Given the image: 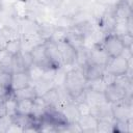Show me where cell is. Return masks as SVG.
<instances>
[{
	"instance_id": "cell-24",
	"label": "cell",
	"mask_w": 133,
	"mask_h": 133,
	"mask_svg": "<svg viewBox=\"0 0 133 133\" xmlns=\"http://www.w3.org/2000/svg\"><path fill=\"white\" fill-rule=\"evenodd\" d=\"M4 104H5V109H6V114L8 115H15L17 112V99L14 97L12 91L11 94L4 100Z\"/></svg>"
},
{
	"instance_id": "cell-13",
	"label": "cell",
	"mask_w": 133,
	"mask_h": 133,
	"mask_svg": "<svg viewBox=\"0 0 133 133\" xmlns=\"http://www.w3.org/2000/svg\"><path fill=\"white\" fill-rule=\"evenodd\" d=\"M63 41H65L69 45H71L75 50H78V49L86 46L85 36L73 28H70L66 30Z\"/></svg>"
},
{
	"instance_id": "cell-18",
	"label": "cell",
	"mask_w": 133,
	"mask_h": 133,
	"mask_svg": "<svg viewBox=\"0 0 133 133\" xmlns=\"http://www.w3.org/2000/svg\"><path fill=\"white\" fill-rule=\"evenodd\" d=\"M56 26L54 23L48 22V21H42L38 22V29H37V35L41 38L42 42H46L52 38L54 30Z\"/></svg>"
},
{
	"instance_id": "cell-23",
	"label": "cell",
	"mask_w": 133,
	"mask_h": 133,
	"mask_svg": "<svg viewBox=\"0 0 133 133\" xmlns=\"http://www.w3.org/2000/svg\"><path fill=\"white\" fill-rule=\"evenodd\" d=\"M113 124L114 119L112 118H98V125H97V132H113Z\"/></svg>"
},
{
	"instance_id": "cell-15",
	"label": "cell",
	"mask_w": 133,
	"mask_h": 133,
	"mask_svg": "<svg viewBox=\"0 0 133 133\" xmlns=\"http://www.w3.org/2000/svg\"><path fill=\"white\" fill-rule=\"evenodd\" d=\"M83 98H84V101L90 107H95V106H99V105H102L104 103H107L105 100V97H104V92L94 90L87 86L84 89Z\"/></svg>"
},
{
	"instance_id": "cell-28",
	"label": "cell",
	"mask_w": 133,
	"mask_h": 133,
	"mask_svg": "<svg viewBox=\"0 0 133 133\" xmlns=\"http://www.w3.org/2000/svg\"><path fill=\"white\" fill-rule=\"evenodd\" d=\"M113 132L117 133H130L129 132V126L128 122H119V121H114L113 124Z\"/></svg>"
},
{
	"instance_id": "cell-1",
	"label": "cell",
	"mask_w": 133,
	"mask_h": 133,
	"mask_svg": "<svg viewBox=\"0 0 133 133\" xmlns=\"http://www.w3.org/2000/svg\"><path fill=\"white\" fill-rule=\"evenodd\" d=\"M86 83L87 82L83 76L81 69L78 66L76 68L74 66V68H71L69 71H66L62 85L74 101L83 94L86 87Z\"/></svg>"
},
{
	"instance_id": "cell-36",
	"label": "cell",
	"mask_w": 133,
	"mask_h": 133,
	"mask_svg": "<svg viewBox=\"0 0 133 133\" xmlns=\"http://www.w3.org/2000/svg\"><path fill=\"white\" fill-rule=\"evenodd\" d=\"M1 9H2V1L0 0V11H1Z\"/></svg>"
},
{
	"instance_id": "cell-33",
	"label": "cell",
	"mask_w": 133,
	"mask_h": 133,
	"mask_svg": "<svg viewBox=\"0 0 133 133\" xmlns=\"http://www.w3.org/2000/svg\"><path fill=\"white\" fill-rule=\"evenodd\" d=\"M6 45H7V41H6V38L2 35V33L0 32V51L5 50Z\"/></svg>"
},
{
	"instance_id": "cell-19",
	"label": "cell",
	"mask_w": 133,
	"mask_h": 133,
	"mask_svg": "<svg viewBox=\"0 0 133 133\" xmlns=\"http://www.w3.org/2000/svg\"><path fill=\"white\" fill-rule=\"evenodd\" d=\"M12 95H14V97L17 100H32V101L38 96L37 92L35 91L34 87L31 84L28 85V86H26V87H23V88L14 90L12 91Z\"/></svg>"
},
{
	"instance_id": "cell-21",
	"label": "cell",
	"mask_w": 133,
	"mask_h": 133,
	"mask_svg": "<svg viewBox=\"0 0 133 133\" xmlns=\"http://www.w3.org/2000/svg\"><path fill=\"white\" fill-rule=\"evenodd\" d=\"M33 110L32 100H17V112L18 114L31 115Z\"/></svg>"
},
{
	"instance_id": "cell-4",
	"label": "cell",
	"mask_w": 133,
	"mask_h": 133,
	"mask_svg": "<svg viewBox=\"0 0 133 133\" xmlns=\"http://www.w3.org/2000/svg\"><path fill=\"white\" fill-rule=\"evenodd\" d=\"M131 68V61L123 57L122 55L116 57H110L105 65V72H108L114 76L126 74Z\"/></svg>"
},
{
	"instance_id": "cell-10",
	"label": "cell",
	"mask_w": 133,
	"mask_h": 133,
	"mask_svg": "<svg viewBox=\"0 0 133 133\" xmlns=\"http://www.w3.org/2000/svg\"><path fill=\"white\" fill-rule=\"evenodd\" d=\"M18 28L20 30L21 36H30L37 35L38 22L30 17H22L19 21Z\"/></svg>"
},
{
	"instance_id": "cell-31",
	"label": "cell",
	"mask_w": 133,
	"mask_h": 133,
	"mask_svg": "<svg viewBox=\"0 0 133 133\" xmlns=\"http://www.w3.org/2000/svg\"><path fill=\"white\" fill-rule=\"evenodd\" d=\"M16 132H24V129H23V127L14 123V121H12V124L9 126V128L7 130V133H16Z\"/></svg>"
},
{
	"instance_id": "cell-8",
	"label": "cell",
	"mask_w": 133,
	"mask_h": 133,
	"mask_svg": "<svg viewBox=\"0 0 133 133\" xmlns=\"http://www.w3.org/2000/svg\"><path fill=\"white\" fill-rule=\"evenodd\" d=\"M109 55L106 53V51L103 49L101 43L92 44L89 47V57H88V62L96 63L99 65H102L105 68L106 63L109 60Z\"/></svg>"
},
{
	"instance_id": "cell-17",
	"label": "cell",
	"mask_w": 133,
	"mask_h": 133,
	"mask_svg": "<svg viewBox=\"0 0 133 133\" xmlns=\"http://www.w3.org/2000/svg\"><path fill=\"white\" fill-rule=\"evenodd\" d=\"M41 97L44 99V101L46 102V104L49 107H51V108H59L60 107V97H59V92H58V89L56 86L49 88Z\"/></svg>"
},
{
	"instance_id": "cell-22",
	"label": "cell",
	"mask_w": 133,
	"mask_h": 133,
	"mask_svg": "<svg viewBox=\"0 0 133 133\" xmlns=\"http://www.w3.org/2000/svg\"><path fill=\"white\" fill-rule=\"evenodd\" d=\"M14 56L11 53L7 52L6 50L0 51V69L6 70L12 73V61Z\"/></svg>"
},
{
	"instance_id": "cell-20",
	"label": "cell",
	"mask_w": 133,
	"mask_h": 133,
	"mask_svg": "<svg viewBox=\"0 0 133 133\" xmlns=\"http://www.w3.org/2000/svg\"><path fill=\"white\" fill-rule=\"evenodd\" d=\"M0 32L6 38L7 42L21 37V33H20V30H19L18 26H12V25H9V24L2 25V26H0Z\"/></svg>"
},
{
	"instance_id": "cell-5",
	"label": "cell",
	"mask_w": 133,
	"mask_h": 133,
	"mask_svg": "<svg viewBox=\"0 0 133 133\" xmlns=\"http://www.w3.org/2000/svg\"><path fill=\"white\" fill-rule=\"evenodd\" d=\"M104 97H105V100L107 103L115 104V103L124 101L127 97H132V96L128 95L127 89L125 87L113 82L106 86V88L104 90Z\"/></svg>"
},
{
	"instance_id": "cell-12",
	"label": "cell",
	"mask_w": 133,
	"mask_h": 133,
	"mask_svg": "<svg viewBox=\"0 0 133 133\" xmlns=\"http://www.w3.org/2000/svg\"><path fill=\"white\" fill-rule=\"evenodd\" d=\"M31 76L28 71H22V72H15L11 76V83H10V89L11 91L26 87L31 84Z\"/></svg>"
},
{
	"instance_id": "cell-35",
	"label": "cell",
	"mask_w": 133,
	"mask_h": 133,
	"mask_svg": "<svg viewBox=\"0 0 133 133\" xmlns=\"http://www.w3.org/2000/svg\"><path fill=\"white\" fill-rule=\"evenodd\" d=\"M132 1H133V0H118L119 3L125 4V5H127V6L130 7V8H132Z\"/></svg>"
},
{
	"instance_id": "cell-11",
	"label": "cell",
	"mask_w": 133,
	"mask_h": 133,
	"mask_svg": "<svg viewBox=\"0 0 133 133\" xmlns=\"http://www.w3.org/2000/svg\"><path fill=\"white\" fill-rule=\"evenodd\" d=\"M80 69H81V71L83 73V76H84L86 82L101 79L103 74H104V72H105V68L104 66L96 64V63H91V62H86Z\"/></svg>"
},
{
	"instance_id": "cell-7",
	"label": "cell",
	"mask_w": 133,
	"mask_h": 133,
	"mask_svg": "<svg viewBox=\"0 0 133 133\" xmlns=\"http://www.w3.org/2000/svg\"><path fill=\"white\" fill-rule=\"evenodd\" d=\"M57 46L60 53L62 66L74 68L76 64V50L71 45H69L65 41L58 42Z\"/></svg>"
},
{
	"instance_id": "cell-32",
	"label": "cell",
	"mask_w": 133,
	"mask_h": 133,
	"mask_svg": "<svg viewBox=\"0 0 133 133\" xmlns=\"http://www.w3.org/2000/svg\"><path fill=\"white\" fill-rule=\"evenodd\" d=\"M10 94H11V90L9 88H6L0 85V101H4Z\"/></svg>"
},
{
	"instance_id": "cell-14",
	"label": "cell",
	"mask_w": 133,
	"mask_h": 133,
	"mask_svg": "<svg viewBox=\"0 0 133 133\" xmlns=\"http://www.w3.org/2000/svg\"><path fill=\"white\" fill-rule=\"evenodd\" d=\"M77 124H78L81 132H86V133L97 132L98 118L94 114H91V113L80 115Z\"/></svg>"
},
{
	"instance_id": "cell-6",
	"label": "cell",
	"mask_w": 133,
	"mask_h": 133,
	"mask_svg": "<svg viewBox=\"0 0 133 133\" xmlns=\"http://www.w3.org/2000/svg\"><path fill=\"white\" fill-rule=\"evenodd\" d=\"M44 45H45L46 57H47V60L49 62L50 68L53 70L61 68L62 62H61V57H60L57 43L52 41V39H49V41L44 42Z\"/></svg>"
},
{
	"instance_id": "cell-16",
	"label": "cell",
	"mask_w": 133,
	"mask_h": 133,
	"mask_svg": "<svg viewBox=\"0 0 133 133\" xmlns=\"http://www.w3.org/2000/svg\"><path fill=\"white\" fill-rule=\"evenodd\" d=\"M59 109L61 110V112L64 115L68 123H77L78 122V119L80 117V112H79L77 105L74 101H70V102L63 104Z\"/></svg>"
},
{
	"instance_id": "cell-2",
	"label": "cell",
	"mask_w": 133,
	"mask_h": 133,
	"mask_svg": "<svg viewBox=\"0 0 133 133\" xmlns=\"http://www.w3.org/2000/svg\"><path fill=\"white\" fill-rule=\"evenodd\" d=\"M101 45L103 49L106 51V53L109 55V57H116L119 56L125 49V46L123 44V41L116 32H110L104 34Z\"/></svg>"
},
{
	"instance_id": "cell-29",
	"label": "cell",
	"mask_w": 133,
	"mask_h": 133,
	"mask_svg": "<svg viewBox=\"0 0 133 133\" xmlns=\"http://www.w3.org/2000/svg\"><path fill=\"white\" fill-rule=\"evenodd\" d=\"M75 102V101H74ZM76 105H77V108L80 112V115H83V114H87V113H90V106L85 102V101H77L75 102Z\"/></svg>"
},
{
	"instance_id": "cell-3",
	"label": "cell",
	"mask_w": 133,
	"mask_h": 133,
	"mask_svg": "<svg viewBox=\"0 0 133 133\" xmlns=\"http://www.w3.org/2000/svg\"><path fill=\"white\" fill-rule=\"evenodd\" d=\"M132 97H127L124 101L111 104V111L112 117L114 121L119 122H128L129 119L133 118V111H132Z\"/></svg>"
},
{
	"instance_id": "cell-30",
	"label": "cell",
	"mask_w": 133,
	"mask_h": 133,
	"mask_svg": "<svg viewBox=\"0 0 133 133\" xmlns=\"http://www.w3.org/2000/svg\"><path fill=\"white\" fill-rule=\"evenodd\" d=\"M123 44L125 46V48H132V44H133V34H130L128 32H125L123 34H119Z\"/></svg>"
},
{
	"instance_id": "cell-37",
	"label": "cell",
	"mask_w": 133,
	"mask_h": 133,
	"mask_svg": "<svg viewBox=\"0 0 133 133\" xmlns=\"http://www.w3.org/2000/svg\"><path fill=\"white\" fill-rule=\"evenodd\" d=\"M101 1H102V0H99V1H98V2H101Z\"/></svg>"
},
{
	"instance_id": "cell-25",
	"label": "cell",
	"mask_w": 133,
	"mask_h": 133,
	"mask_svg": "<svg viewBox=\"0 0 133 133\" xmlns=\"http://www.w3.org/2000/svg\"><path fill=\"white\" fill-rule=\"evenodd\" d=\"M5 50L9 53H11L12 55H17L21 52L22 50V43H21V37L20 38H17V39H14V41H9L7 42V45H6V48Z\"/></svg>"
},
{
	"instance_id": "cell-34",
	"label": "cell",
	"mask_w": 133,
	"mask_h": 133,
	"mask_svg": "<svg viewBox=\"0 0 133 133\" xmlns=\"http://www.w3.org/2000/svg\"><path fill=\"white\" fill-rule=\"evenodd\" d=\"M6 114V109H5V104L4 101H0V116Z\"/></svg>"
},
{
	"instance_id": "cell-27",
	"label": "cell",
	"mask_w": 133,
	"mask_h": 133,
	"mask_svg": "<svg viewBox=\"0 0 133 133\" xmlns=\"http://www.w3.org/2000/svg\"><path fill=\"white\" fill-rule=\"evenodd\" d=\"M12 124V116L4 114L0 116V133H7L9 126Z\"/></svg>"
},
{
	"instance_id": "cell-9",
	"label": "cell",
	"mask_w": 133,
	"mask_h": 133,
	"mask_svg": "<svg viewBox=\"0 0 133 133\" xmlns=\"http://www.w3.org/2000/svg\"><path fill=\"white\" fill-rule=\"evenodd\" d=\"M30 54L33 60V64L41 68L43 71H47V70H51L49 62L47 60L46 57V52H45V45L44 42L37 44L36 46H34L31 50H30Z\"/></svg>"
},
{
	"instance_id": "cell-26",
	"label": "cell",
	"mask_w": 133,
	"mask_h": 133,
	"mask_svg": "<svg viewBox=\"0 0 133 133\" xmlns=\"http://www.w3.org/2000/svg\"><path fill=\"white\" fill-rule=\"evenodd\" d=\"M11 76H12V73L11 72H8L6 70L0 69V85L3 86V87H6V88H9L10 89Z\"/></svg>"
}]
</instances>
